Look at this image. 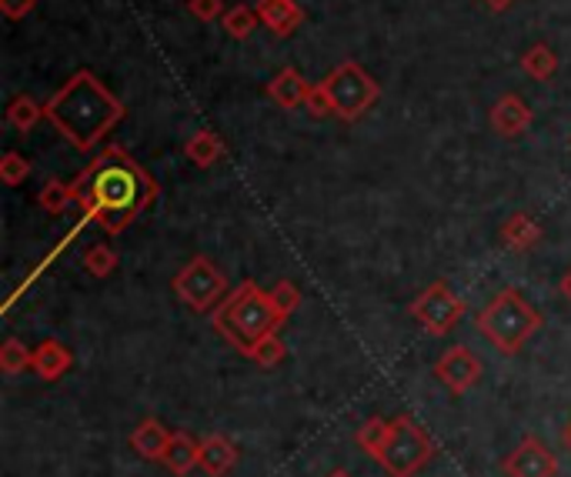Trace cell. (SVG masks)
<instances>
[{"label": "cell", "instance_id": "cell-31", "mask_svg": "<svg viewBox=\"0 0 571 477\" xmlns=\"http://www.w3.org/2000/svg\"><path fill=\"white\" fill-rule=\"evenodd\" d=\"M34 11H37V0H0V14L8 21H24Z\"/></svg>", "mask_w": 571, "mask_h": 477}, {"label": "cell", "instance_id": "cell-13", "mask_svg": "<svg viewBox=\"0 0 571 477\" xmlns=\"http://www.w3.org/2000/svg\"><path fill=\"white\" fill-rule=\"evenodd\" d=\"M261 27H268L275 37H291L304 24V11L298 0H258Z\"/></svg>", "mask_w": 571, "mask_h": 477}, {"label": "cell", "instance_id": "cell-27", "mask_svg": "<svg viewBox=\"0 0 571 477\" xmlns=\"http://www.w3.org/2000/svg\"><path fill=\"white\" fill-rule=\"evenodd\" d=\"M27 178H31V161L21 150H8L4 157H0V181H4L8 188H18Z\"/></svg>", "mask_w": 571, "mask_h": 477}, {"label": "cell", "instance_id": "cell-9", "mask_svg": "<svg viewBox=\"0 0 571 477\" xmlns=\"http://www.w3.org/2000/svg\"><path fill=\"white\" fill-rule=\"evenodd\" d=\"M435 377L451 390V394H468L481 381V361L474 357L471 348L455 344L435 361Z\"/></svg>", "mask_w": 571, "mask_h": 477}, {"label": "cell", "instance_id": "cell-33", "mask_svg": "<svg viewBox=\"0 0 571 477\" xmlns=\"http://www.w3.org/2000/svg\"><path fill=\"white\" fill-rule=\"evenodd\" d=\"M481 4H484L488 11H495V14H505V11L515 4V0H481Z\"/></svg>", "mask_w": 571, "mask_h": 477}, {"label": "cell", "instance_id": "cell-12", "mask_svg": "<svg viewBox=\"0 0 571 477\" xmlns=\"http://www.w3.org/2000/svg\"><path fill=\"white\" fill-rule=\"evenodd\" d=\"M314 84L304 81V73L294 70V67H281L271 81H268V98L281 107V111H294V107H304L307 98H311Z\"/></svg>", "mask_w": 571, "mask_h": 477}, {"label": "cell", "instance_id": "cell-3", "mask_svg": "<svg viewBox=\"0 0 571 477\" xmlns=\"http://www.w3.org/2000/svg\"><path fill=\"white\" fill-rule=\"evenodd\" d=\"M211 325L214 331L234 348L248 357V351L278 334L284 328V317L275 310L271 294L261 291L255 281H240V287H234L214 310H211Z\"/></svg>", "mask_w": 571, "mask_h": 477}, {"label": "cell", "instance_id": "cell-35", "mask_svg": "<svg viewBox=\"0 0 571 477\" xmlns=\"http://www.w3.org/2000/svg\"><path fill=\"white\" fill-rule=\"evenodd\" d=\"M561 444L571 451V421H568V424H564V431H561Z\"/></svg>", "mask_w": 571, "mask_h": 477}, {"label": "cell", "instance_id": "cell-11", "mask_svg": "<svg viewBox=\"0 0 571 477\" xmlns=\"http://www.w3.org/2000/svg\"><path fill=\"white\" fill-rule=\"evenodd\" d=\"M488 121H492V130L499 137H522L531 127L535 114H531V107H528V101L522 94H505V98L495 101Z\"/></svg>", "mask_w": 571, "mask_h": 477}, {"label": "cell", "instance_id": "cell-18", "mask_svg": "<svg viewBox=\"0 0 571 477\" xmlns=\"http://www.w3.org/2000/svg\"><path fill=\"white\" fill-rule=\"evenodd\" d=\"M224 154H227V144H224L221 134H214V130H198V134H191L188 144H184V157H188V161H191L194 168H201V171L221 164Z\"/></svg>", "mask_w": 571, "mask_h": 477}, {"label": "cell", "instance_id": "cell-30", "mask_svg": "<svg viewBox=\"0 0 571 477\" xmlns=\"http://www.w3.org/2000/svg\"><path fill=\"white\" fill-rule=\"evenodd\" d=\"M188 14L201 24H214L227 14L224 0H188Z\"/></svg>", "mask_w": 571, "mask_h": 477}, {"label": "cell", "instance_id": "cell-24", "mask_svg": "<svg viewBox=\"0 0 571 477\" xmlns=\"http://www.w3.org/2000/svg\"><path fill=\"white\" fill-rule=\"evenodd\" d=\"M37 204L47 211V214H64L70 204H77L74 197V184L70 181H47L37 194Z\"/></svg>", "mask_w": 571, "mask_h": 477}, {"label": "cell", "instance_id": "cell-10", "mask_svg": "<svg viewBox=\"0 0 571 477\" xmlns=\"http://www.w3.org/2000/svg\"><path fill=\"white\" fill-rule=\"evenodd\" d=\"M505 474L508 477H555L558 474V461L555 454L545 447V441H538L535 434H528L508 457H505Z\"/></svg>", "mask_w": 571, "mask_h": 477}, {"label": "cell", "instance_id": "cell-23", "mask_svg": "<svg viewBox=\"0 0 571 477\" xmlns=\"http://www.w3.org/2000/svg\"><path fill=\"white\" fill-rule=\"evenodd\" d=\"M388 438H391V421H384V418H368V421L358 428V434H355L358 447H361L365 454H371V457H378V454L384 451Z\"/></svg>", "mask_w": 571, "mask_h": 477}, {"label": "cell", "instance_id": "cell-1", "mask_svg": "<svg viewBox=\"0 0 571 477\" xmlns=\"http://www.w3.org/2000/svg\"><path fill=\"white\" fill-rule=\"evenodd\" d=\"M70 184L77 204L111 237L124 234L160 194L157 181L121 144H108V150H101Z\"/></svg>", "mask_w": 571, "mask_h": 477}, {"label": "cell", "instance_id": "cell-4", "mask_svg": "<svg viewBox=\"0 0 571 477\" xmlns=\"http://www.w3.org/2000/svg\"><path fill=\"white\" fill-rule=\"evenodd\" d=\"M545 325L541 310H535L515 287H505L502 294H495L488 300V307L474 317V331L481 338H488L499 354H518L528 338H535Z\"/></svg>", "mask_w": 571, "mask_h": 477}, {"label": "cell", "instance_id": "cell-22", "mask_svg": "<svg viewBox=\"0 0 571 477\" xmlns=\"http://www.w3.org/2000/svg\"><path fill=\"white\" fill-rule=\"evenodd\" d=\"M221 27H224V34L234 37V41H248V37L261 27L258 8H248V4L227 8V14L221 18Z\"/></svg>", "mask_w": 571, "mask_h": 477}, {"label": "cell", "instance_id": "cell-25", "mask_svg": "<svg viewBox=\"0 0 571 477\" xmlns=\"http://www.w3.org/2000/svg\"><path fill=\"white\" fill-rule=\"evenodd\" d=\"M34 361V351H27V344L21 338H8L0 344V371L4 374H24Z\"/></svg>", "mask_w": 571, "mask_h": 477}, {"label": "cell", "instance_id": "cell-28", "mask_svg": "<svg viewBox=\"0 0 571 477\" xmlns=\"http://www.w3.org/2000/svg\"><path fill=\"white\" fill-rule=\"evenodd\" d=\"M284 357H288V348H284V341H281L278 334H271V338L258 341V344L248 351V361H255L258 367H278Z\"/></svg>", "mask_w": 571, "mask_h": 477}, {"label": "cell", "instance_id": "cell-20", "mask_svg": "<svg viewBox=\"0 0 571 477\" xmlns=\"http://www.w3.org/2000/svg\"><path fill=\"white\" fill-rule=\"evenodd\" d=\"M8 124L14 127V130H21V134H27V130H34L41 121H47V114H44V104L41 101H34L31 94H18L11 104H8Z\"/></svg>", "mask_w": 571, "mask_h": 477}, {"label": "cell", "instance_id": "cell-7", "mask_svg": "<svg viewBox=\"0 0 571 477\" xmlns=\"http://www.w3.org/2000/svg\"><path fill=\"white\" fill-rule=\"evenodd\" d=\"M175 294L181 304H188L194 314H211L227 294H231V284H227V274L204 254L191 258L171 281Z\"/></svg>", "mask_w": 571, "mask_h": 477}, {"label": "cell", "instance_id": "cell-29", "mask_svg": "<svg viewBox=\"0 0 571 477\" xmlns=\"http://www.w3.org/2000/svg\"><path fill=\"white\" fill-rule=\"evenodd\" d=\"M268 294H271V304H275V310L284 317V321L301 307V287H298L294 281H278Z\"/></svg>", "mask_w": 571, "mask_h": 477}, {"label": "cell", "instance_id": "cell-21", "mask_svg": "<svg viewBox=\"0 0 571 477\" xmlns=\"http://www.w3.org/2000/svg\"><path fill=\"white\" fill-rule=\"evenodd\" d=\"M522 70L531 77V81H551L558 70V54L548 44H531L522 54Z\"/></svg>", "mask_w": 571, "mask_h": 477}, {"label": "cell", "instance_id": "cell-36", "mask_svg": "<svg viewBox=\"0 0 571 477\" xmlns=\"http://www.w3.org/2000/svg\"><path fill=\"white\" fill-rule=\"evenodd\" d=\"M328 477H355V474H348V470H332Z\"/></svg>", "mask_w": 571, "mask_h": 477}, {"label": "cell", "instance_id": "cell-16", "mask_svg": "<svg viewBox=\"0 0 571 477\" xmlns=\"http://www.w3.org/2000/svg\"><path fill=\"white\" fill-rule=\"evenodd\" d=\"M541 237H545L541 224L531 220L528 214H512V217L502 224V245H505L508 251H515V254L535 251V248L541 245Z\"/></svg>", "mask_w": 571, "mask_h": 477}, {"label": "cell", "instance_id": "cell-5", "mask_svg": "<svg viewBox=\"0 0 571 477\" xmlns=\"http://www.w3.org/2000/svg\"><path fill=\"white\" fill-rule=\"evenodd\" d=\"M317 88H321V94L328 98V104H332V117H338L345 124L361 121L381 101V84L374 81V77L358 60L338 64Z\"/></svg>", "mask_w": 571, "mask_h": 477}, {"label": "cell", "instance_id": "cell-8", "mask_svg": "<svg viewBox=\"0 0 571 477\" xmlns=\"http://www.w3.org/2000/svg\"><path fill=\"white\" fill-rule=\"evenodd\" d=\"M468 314V304L461 294H455L445 281L428 284L415 300H412V317L418 321L422 331L432 338H445L458 328V321Z\"/></svg>", "mask_w": 571, "mask_h": 477}, {"label": "cell", "instance_id": "cell-26", "mask_svg": "<svg viewBox=\"0 0 571 477\" xmlns=\"http://www.w3.org/2000/svg\"><path fill=\"white\" fill-rule=\"evenodd\" d=\"M85 268H88L91 277H101L104 281V277H111L117 271V251L108 248V245H91L85 251Z\"/></svg>", "mask_w": 571, "mask_h": 477}, {"label": "cell", "instance_id": "cell-19", "mask_svg": "<svg viewBox=\"0 0 571 477\" xmlns=\"http://www.w3.org/2000/svg\"><path fill=\"white\" fill-rule=\"evenodd\" d=\"M198 457H201V441H194L191 434H184V431H178L175 438H171V444H168V451H165V464L171 474H178V477H188L194 467H198Z\"/></svg>", "mask_w": 571, "mask_h": 477}, {"label": "cell", "instance_id": "cell-17", "mask_svg": "<svg viewBox=\"0 0 571 477\" xmlns=\"http://www.w3.org/2000/svg\"><path fill=\"white\" fill-rule=\"evenodd\" d=\"M74 364V354L60 344V341H44L34 348V361H31V371L41 377V381H60Z\"/></svg>", "mask_w": 571, "mask_h": 477}, {"label": "cell", "instance_id": "cell-2", "mask_svg": "<svg viewBox=\"0 0 571 477\" xmlns=\"http://www.w3.org/2000/svg\"><path fill=\"white\" fill-rule=\"evenodd\" d=\"M47 124L77 150H94L121 121L124 104L94 70H77L44 101Z\"/></svg>", "mask_w": 571, "mask_h": 477}, {"label": "cell", "instance_id": "cell-32", "mask_svg": "<svg viewBox=\"0 0 571 477\" xmlns=\"http://www.w3.org/2000/svg\"><path fill=\"white\" fill-rule=\"evenodd\" d=\"M307 114L314 117V121H321V117H332V104H328V98L321 94V88L314 84V91H311V98H307Z\"/></svg>", "mask_w": 571, "mask_h": 477}, {"label": "cell", "instance_id": "cell-6", "mask_svg": "<svg viewBox=\"0 0 571 477\" xmlns=\"http://www.w3.org/2000/svg\"><path fill=\"white\" fill-rule=\"evenodd\" d=\"M438 454V447L432 444V438L415 424L412 414H398L391 421V438L384 444V451L374 457L391 477H415L432 457Z\"/></svg>", "mask_w": 571, "mask_h": 477}, {"label": "cell", "instance_id": "cell-15", "mask_svg": "<svg viewBox=\"0 0 571 477\" xmlns=\"http://www.w3.org/2000/svg\"><path fill=\"white\" fill-rule=\"evenodd\" d=\"M175 431L165 428L157 418H144L134 431H131V447L134 454H141L144 461H165V451L171 444Z\"/></svg>", "mask_w": 571, "mask_h": 477}, {"label": "cell", "instance_id": "cell-14", "mask_svg": "<svg viewBox=\"0 0 571 477\" xmlns=\"http://www.w3.org/2000/svg\"><path fill=\"white\" fill-rule=\"evenodd\" d=\"M237 464V444L224 434H208L201 441V457H198V467L208 474V477H227Z\"/></svg>", "mask_w": 571, "mask_h": 477}, {"label": "cell", "instance_id": "cell-34", "mask_svg": "<svg viewBox=\"0 0 571 477\" xmlns=\"http://www.w3.org/2000/svg\"><path fill=\"white\" fill-rule=\"evenodd\" d=\"M558 291L564 294V300H571V268L561 274V281H558Z\"/></svg>", "mask_w": 571, "mask_h": 477}]
</instances>
